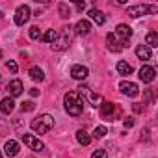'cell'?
<instances>
[{
    "label": "cell",
    "instance_id": "6da1fadb",
    "mask_svg": "<svg viewBox=\"0 0 158 158\" xmlns=\"http://www.w3.org/2000/svg\"><path fill=\"white\" fill-rule=\"evenodd\" d=\"M63 106H65V112L73 117H78L84 110V99L78 95L76 91H67L63 95Z\"/></svg>",
    "mask_w": 158,
    "mask_h": 158
},
{
    "label": "cell",
    "instance_id": "7a4b0ae2",
    "mask_svg": "<svg viewBox=\"0 0 158 158\" xmlns=\"http://www.w3.org/2000/svg\"><path fill=\"white\" fill-rule=\"evenodd\" d=\"M54 127V117L50 115V114H43V115H39V117H35L32 123H30V128L35 132V134H47L50 128Z\"/></svg>",
    "mask_w": 158,
    "mask_h": 158
},
{
    "label": "cell",
    "instance_id": "3957f363",
    "mask_svg": "<svg viewBox=\"0 0 158 158\" xmlns=\"http://www.w3.org/2000/svg\"><path fill=\"white\" fill-rule=\"evenodd\" d=\"M69 30H71V28H61V32H58L56 41L50 45V47H52V50L61 52V50L69 48V45H71V32H69Z\"/></svg>",
    "mask_w": 158,
    "mask_h": 158
},
{
    "label": "cell",
    "instance_id": "277c9868",
    "mask_svg": "<svg viewBox=\"0 0 158 158\" xmlns=\"http://www.w3.org/2000/svg\"><path fill=\"white\" fill-rule=\"evenodd\" d=\"M158 11V6H149V4H138V6H128V10H127V13L130 15V17H134V19H138V17H143V15H149V13H156Z\"/></svg>",
    "mask_w": 158,
    "mask_h": 158
},
{
    "label": "cell",
    "instance_id": "5b68a950",
    "mask_svg": "<svg viewBox=\"0 0 158 158\" xmlns=\"http://www.w3.org/2000/svg\"><path fill=\"white\" fill-rule=\"evenodd\" d=\"M78 95H82L86 101H88V104H91L93 108H99L104 101H102V97L101 95H97V93H93L88 86H80L78 88Z\"/></svg>",
    "mask_w": 158,
    "mask_h": 158
},
{
    "label": "cell",
    "instance_id": "8992f818",
    "mask_svg": "<svg viewBox=\"0 0 158 158\" xmlns=\"http://www.w3.org/2000/svg\"><path fill=\"white\" fill-rule=\"evenodd\" d=\"M30 15H32V10H30V6H26V4L19 6V8L15 10V24H17V26H24V24L28 23Z\"/></svg>",
    "mask_w": 158,
    "mask_h": 158
},
{
    "label": "cell",
    "instance_id": "52a82bcc",
    "mask_svg": "<svg viewBox=\"0 0 158 158\" xmlns=\"http://www.w3.org/2000/svg\"><path fill=\"white\" fill-rule=\"evenodd\" d=\"M23 141H24V145H26L28 149H32L34 152L45 151V143L39 141V138H35L34 134H23Z\"/></svg>",
    "mask_w": 158,
    "mask_h": 158
},
{
    "label": "cell",
    "instance_id": "ba28073f",
    "mask_svg": "<svg viewBox=\"0 0 158 158\" xmlns=\"http://www.w3.org/2000/svg\"><path fill=\"white\" fill-rule=\"evenodd\" d=\"M115 37L121 41V43H128V39L132 37V28L128 26V24H117V28H115Z\"/></svg>",
    "mask_w": 158,
    "mask_h": 158
},
{
    "label": "cell",
    "instance_id": "9c48e42d",
    "mask_svg": "<svg viewBox=\"0 0 158 158\" xmlns=\"http://www.w3.org/2000/svg\"><path fill=\"white\" fill-rule=\"evenodd\" d=\"M119 89H121V93H123V95H127V97H136V95L139 93L138 84L128 82V80H123V82L119 84Z\"/></svg>",
    "mask_w": 158,
    "mask_h": 158
},
{
    "label": "cell",
    "instance_id": "30bf717a",
    "mask_svg": "<svg viewBox=\"0 0 158 158\" xmlns=\"http://www.w3.org/2000/svg\"><path fill=\"white\" fill-rule=\"evenodd\" d=\"M139 80L143 82V84H151L152 80H154V76H156V71L151 67V65H143L141 69H139Z\"/></svg>",
    "mask_w": 158,
    "mask_h": 158
},
{
    "label": "cell",
    "instance_id": "8fae6325",
    "mask_svg": "<svg viewBox=\"0 0 158 158\" xmlns=\"http://www.w3.org/2000/svg\"><path fill=\"white\" fill-rule=\"evenodd\" d=\"M106 47H108L110 52H121V50L125 48V43H121V41L115 37V34H108V35H106Z\"/></svg>",
    "mask_w": 158,
    "mask_h": 158
},
{
    "label": "cell",
    "instance_id": "7c38bea8",
    "mask_svg": "<svg viewBox=\"0 0 158 158\" xmlns=\"http://www.w3.org/2000/svg\"><path fill=\"white\" fill-rule=\"evenodd\" d=\"M88 74H89V69L86 65H73L71 67V76L74 80H86Z\"/></svg>",
    "mask_w": 158,
    "mask_h": 158
},
{
    "label": "cell",
    "instance_id": "4fadbf2b",
    "mask_svg": "<svg viewBox=\"0 0 158 158\" xmlns=\"http://www.w3.org/2000/svg\"><path fill=\"white\" fill-rule=\"evenodd\" d=\"M89 32H91V23L88 19H80L74 24V34L76 35H88Z\"/></svg>",
    "mask_w": 158,
    "mask_h": 158
},
{
    "label": "cell",
    "instance_id": "5bb4252c",
    "mask_svg": "<svg viewBox=\"0 0 158 158\" xmlns=\"http://www.w3.org/2000/svg\"><path fill=\"white\" fill-rule=\"evenodd\" d=\"M8 91H10L11 99H15V97H19V95L24 91V86H23V82L19 80V78H15V80H11V82L8 84Z\"/></svg>",
    "mask_w": 158,
    "mask_h": 158
},
{
    "label": "cell",
    "instance_id": "9a60e30c",
    "mask_svg": "<svg viewBox=\"0 0 158 158\" xmlns=\"http://www.w3.org/2000/svg\"><path fill=\"white\" fill-rule=\"evenodd\" d=\"M19 151H21V147H19V143H17L15 139H8V141L4 143V154H6V156L13 158V156L19 154Z\"/></svg>",
    "mask_w": 158,
    "mask_h": 158
},
{
    "label": "cell",
    "instance_id": "2e32d148",
    "mask_svg": "<svg viewBox=\"0 0 158 158\" xmlns=\"http://www.w3.org/2000/svg\"><path fill=\"white\" fill-rule=\"evenodd\" d=\"M13 108H15V101H13L11 97H6V99L0 101V112H2V114L10 115V114L13 112Z\"/></svg>",
    "mask_w": 158,
    "mask_h": 158
},
{
    "label": "cell",
    "instance_id": "e0dca14e",
    "mask_svg": "<svg viewBox=\"0 0 158 158\" xmlns=\"http://www.w3.org/2000/svg\"><path fill=\"white\" fill-rule=\"evenodd\" d=\"M88 15H89V19H91L95 24H99V26H102V24L106 23V15H104L101 10H95V8H93V10H89Z\"/></svg>",
    "mask_w": 158,
    "mask_h": 158
},
{
    "label": "cell",
    "instance_id": "ac0fdd59",
    "mask_svg": "<svg viewBox=\"0 0 158 158\" xmlns=\"http://www.w3.org/2000/svg\"><path fill=\"white\" fill-rule=\"evenodd\" d=\"M115 69H117V73L121 74V76H128V74H132V65L128 63V61H125V60H119L117 61V65H115Z\"/></svg>",
    "mask_w": 158,
    "mask_h": 158
},
{
    "label": "cell",
    "instance_id": "d6986e66",
    "mask_svg": "<svg viewBox=\"0 0 158 158\" xmlns=\"http://www.w3.org/2000/svg\"><path fill=\"white\" fill-rule=\"evenodd\" d=\"M28 74H30L32 80H35V82H43V80H45V73H43V69H41V67H37V65L30 67Z\"/></svg>",
    "mask_w": 158,
    "mask_h": 158
},
{
    "label": "cell",
    "instance_id": "ffe728a7",
    "mask_svg": "<svg viewBox=\"0 0 158 158\" xmlns=\"http://www.w3.org/2000/svg\"><path fill=\"white\" fill-rule=\"evenodd\" d=\"M101 114L104 115V117H108V121H114V102H102L101 106Z\"/></svg>",
    "mask_w": 158,
    "mask_h": 158
},
{
    "label": "cell",
    "instance_id": "44dd1931",
    "mask_svg": "<svg viewBox=\"0 0 158 158\" xmlns=\"http://www.w3.org/2000/svg\"><path fill=\"white\" fill-rule=\"evenodd\" d=\"M136 56H138L139 60L147 61V60H151V48L145 47V45H138V47H136Z\"/></svg>",
    "mask_w": 158,
    "mask_h": 158
},
{
    "label": "cell",
    "instance_id": "7402d4cb",
    "mask_svg": "<svg viewBox=\"0 0 158 158\" xmlns=\"http://www.w3.org/2000/svg\"><path fill=\"white\" fill-rule=\"evenodd\" d=\"M145 47H149V48H156L158 47V34L154 32V30H151L147 35H145Z\"/></svg>",
    "mask_w": 158,
    "mask_h": 158
},
{
    "label": "cell",
    "instance_id": "603a6c76",
    "mask_svg": "<svg viewBox=\"0 0 158 158\" xmlns=\"http://www.w3.org/2000/svg\"><path fill=\"white\" fill-rule=\"evenodd\" d=\"M76 141L80 143V145H84V147H86V145H89V143H91V136H89L86 130H82V128H80V130L76 132Z\"/></svg>",
    "mask_w": 158,
    "mask_h": 158
},
{
    "label": "cell",
    "instance_id": "cb8c5ba5",
    "mask_svg": "<svg viewBox=\"0 0 158 158\" xmlns=\"http://www.w3.org/2000/svg\"><path fill=\"white\" fill-rule=\"evenodd\" d=\"M56 37H58V32L56 30H47L45 32V35H41V41H45V43H54L56 41Z\"/></svg>",
    "mask_w": 158,
    "mask_h": 158
},
{
    "label": "cell",
    "instance_id": "d4e9b609",
    "mask_svg": "<svg viewBox=\"0 0 158 158\" xmlns=\"http://www.w3.org/2000/svg\"><path fill=\"white\" fill-rule=\"evenodd\" d=\"M143 101H145L147 104H152V102H154V89H152V88L143 89Z\"/></svg>",
    "mask_w": 158,
    "mask_h": 158
},
{
    "label": "cell",
    "instance_id": "484cf974",
    "mask_svg": "<svg viewBox=\"0 0 158 158\" xmlns=\"http://www.w3.org/2000/svg\"><path fill=\"white\" fill-rule=\"evenodd\" d=\"M106 132H108V130H106V127H104V125H99V127L93 130V136H95V138H104V136H106Z\"/></svg>",
    "mask_w": 158,
    "mask_h": 158
},
{
    "label": "cell",
    "instance_id": "4316f807",
    "mask_svg": "<svg viewBox=\"0 0 158 158\" xmlns=\"http://www.w3.org/2000/svg\"><path fill=\"white\" fill-rule=\"evenodd\" d=\"M28 34H30V39H41V30H39V26H32Z\"/></svg>",
    "mask_w": 158,
    "mask_h": 158
},
{
    "label": "cell",
    "instance_id": "83f0119b",
    "mask_svg": "<svg viewBox=\"0 0 158 158\" xmlns=\"http://www.w3.org/2000/svg\"><path fill=\"white\" fill-rule=\"evenodd\" d=\"M58 10H60V15H61L63 19H67V17L71 15V11H69V6H67V4H60V6H58Z\"/></svg>",
    "mask_w": 158,
    "mask_h": 158
},
{
    "label": "cell",
    "instance_id": "f1b7e54d",
    "mask_svg": "<svg viewBox=\"0 0 158 158\" xmlns=\"http://www.w3.org/2000/svg\"><path fill=\"white\" fill-rule=\"evenodd\" d=\"M34 108H35L34 101H24V102L21 104V110H23V112H32Z\"/></svg>",
    "mask_w": 158,
    "mask_h": 158
},
{
    "label": "cell",
    "instance_id": "f546056e",
    "mask_svg": "<svg viewBox=\"0 0 158 158\" xmlns=\"http://www.w3.org/2000/svg\"><path fill=\"white\" fill-rule=\"evenodd\" d=\"M6 67H8V71H10V73H13V74L19 71V67H17V63H15L13 60H8V61H6Z\"/></svg>",
    "mask_w": 158,
    "mask_h": 158
},
{
    "label": "cell",
    "instance_id": "4dcf8cb0",
    "mask_svg": "<svg viewBox=\"0 0 158 158\" xmlns=\"http://www.w3.org/2000/svg\"><path fill=\"white\" fill-rule=\"evenodd\" d=\"M91 158H108V154H106V151H104V149H97V151H93Z\"/></svg>",
    "mask_w": 158,
    "mask_h": 158
},
{
    "label": "cell",
    "instance_id": "1f68e13d",
    "mask_svg": "<svg viewBox=\"0 0 158 158\" xmlns=\"http://www.w3.org/2000/svg\"><path fill=\"white\" fill-rule=\"evenodd\" d=\"M123 125H125V128H132L134 127V117H125L123 119Z\"/></svg>",
    "mask_w": 158,
    "mask_h": 158
},
{
    "label": "cell",
    "instance_id": "d6a6232c",
    "mask_svg": "<svg viewBox=\"0 0 158 158\" xmlns=\"http://www.w3.org/2000/svg\"><path fill=\"white\" fill-rule=\"evenodd\" d=\"M132 110H134V114H141V112H143V104L134 102V104H132Z\"/></svg>",
    "mask_w": 158,
    "mask_h": 158
},
{
    "label": "cell",
    "instance_id": "836d02e7",
    "mask_svg": "<svg viewBox=\"0 0 158 158\" xmlns=\"http://www.w3.org/2000/svg\"><path fill=\"white\" fill-rule=\"evenodd\" d=\"M84 8H86V2H76V10L78 11H82Z\"/></svg>",
    "mask_w": 158,
    "mask_h": 158
},
{
    "label": "cell",
    "instance_id": "e575fe53",
    "mask_svg": "<svg viewBox=\"0 0 158 158\" xmlns=\"http://www.w3.org/2000/svg\"><path fill=\"white\" fill-rule=\"evenodd\" d=\"M30 95H32V97H37V95H39V89L32 88V89H30Z\"/></svg>",
    "mask_w": 158,
    "mask_h": 158
},
{
    "label": "cell",
    "instance_id": "d590c367",
    "mask_svg": "<svg viewBox=\"0 0 158 158\" xmlns=\"http://www.w3.org/2000/svg\"><path fill=\"white\" fill-rule=\"evenodd\" d=\"M2 56H4V52H2V50H0V60H2Z\"/></svg>",
    "mask_w": 158,
    "mask_h": 158
},
{
    "label": "cell",
    "instance_id": "8d00e7d4",
    "mask_svg": "<svg viewBox=\"0 0 158 158\" xmlns=\"http://www.w3.org/2000/svg\"><path fill=\"white\" fill-rule=\"evenodd\" d=\"M0 158H2V152H0Z\"/></svg>",
    "mask_w": 158,
    "mask_h": 158
}]
</instances>
